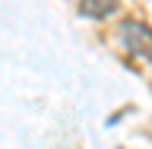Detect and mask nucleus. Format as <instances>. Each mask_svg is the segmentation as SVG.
I'll return each mask as SVG.
<instances>
[{"instance_id":"f257e3e1","label":"nucleus","mask_w":152,"mask_h":149,"mask_svg":"<svg viewBox=\"0 0 152 149\" xmlns=\"http://www.w3.org/2000/svg\"><path fill=\"white\" fill-rule=\"evenodd\" d=\"M122 43L132 50V57L152 60V30L145 27L142 20H122V30H119Z\"/></svg>"},{"instance_id":"f03ea898","label":"nucleus","mask_w":152,"mask_h":149,"mask_svg":"<svg viewBox=\"0 0 152 149\" xmlns=\"http://www.w3.org/2000/svg\"><path fill=\"white\" fill-rule=\"evenodd\" d=\"M116 0H80V10L86 13V17H93V20H103V17H109V13H116Z\"/></svg>"}]
</instances>
